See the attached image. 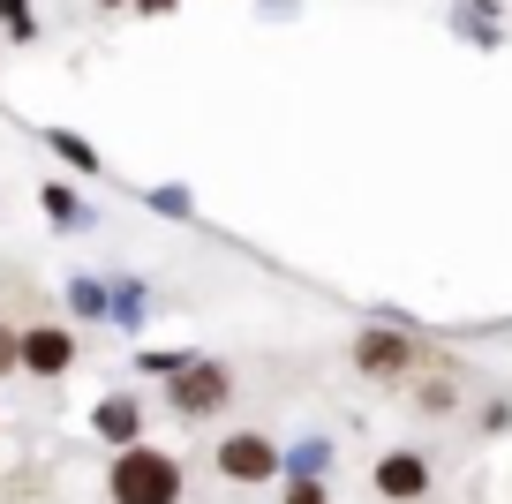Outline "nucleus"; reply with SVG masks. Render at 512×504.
Returning <instances> with one entry per match:
<instances>
[{
    "label": "nucleus",
    "mask_w": 512,
    "mask_h": 504,
    "mask_svg": "<svg viewBox=\"0 0 512 504\" xmlns=\"http://www.w3.org/2000/svg\"><path fill=\"white\" fill-rule=\"evenodd\" d=\"M98 429H106L113 444H128L136 437V407H128V399H106V407H98Z\"/></svg>",
    "instance_id": "7"
},
{
    "label": "nucleus",
    "mask_w": 512,
    "mask_h": 504,
    "mask_svg": "<svg viewBox=\"0 0 512 504\" xmlns=\"http://www.w3.org/2000/svg\"><path fill=\"white\" fill-rule=\"evenodd\" d=\"M226 392H234V384H226L219 362H189V369H181V384H174V407L181 414H204V407H219Z\"/></svg>",
    "instance_id": "4"
},
{
    "label": "nucleus",
    "mask_w": 512,
    "mask_h": 504,
    "mask_svg": "<svg viewBox=\"0 0 512 504\" xmlns=\"http://www.w3.org/2000/svg\"><path fill=\"white\" fill-rule=\"evenodd\" d=\"M0 369H16V331L0 324Z\"/></svg>",
    "instance_id": "10"
},
{
    "label": "nucleus",
    "mask_w": 512,
    "mask_h": 504,
    "mask_svg": "<svg viewBox=\"0 0 512 504\" xmlns=\"http://www.w3.org/2000/svg\"><path fill=\"white\" fill-rule=\"evenodd\" d=\"M113 504H181V467L151 444H128L113 459Z\"/></svg>",
    "instance_id": "1"
},
{
    "label": "nucleus",
    "mask_w": 512,
    "mask_h": 504,
    "mask_svg": "<svg viewBox=\"0 0 512 504\" xmlns=\"http://www.w3.org/2000/svg\"><path fill=\"white\" fill-rule=\"evenodd\" d=\"M0 23H8L16 38H31V0H0Z\"/></svg>",
    "instance_id": "8"
},
{
    "label": "nucleus",
    "mask_w": 512,
    "mask_h": 504,
    "mask_svg": "<svg viewBox=\"0 0 512 504\" xmlns=\"http://www.w3.org/2000/svg\"><path fill=\"white\" fill-rule=\"evenodd\" d=\"M16 362L38 369V377H61V369L76 362V339H68V331H53V324H38L31 339H16Z\"/></svg>",
    "instance_id": "3"
},
{
    "label": "nucleus",
    "mask_w": 512,
    "mask_h": 504,
    "mask_svg": "<svg viewBox=\"0 0 512 504\" xmlns=\"http://www.w3.org/2000/svg\"><path fill=\"white\" fill-rule=\"evenodd\" d=\"M53 151H61L68 166H98V158H91V143H76V136H53Z\"/></svg>",
    "instance_id": "9"
},
{
    "label": "nucleus",
    "mask_w": 512,
    "mask_h": 504,
    "mask_svg": "<svg viewBox=\"0 0 512 504\" xmlns=\"http://www.w3.org/2000/svg\"><path fill=\"white\" fill-rule=\"evenodd\" d=\"M219 467L234 474V482H264V474H279V444L256 437V429H241V437L219 444Z\"/></svg>",
    "instance_id": "2"
},
{
    "label": "nucleus",
    "mask_w": 512,
    "mask_h": 504,
    "mask_svg": "<svg viewBox=\"0 0 512 504\" xmlns=\"http://www.w3.org/2000/svg\"><path fill=\"white\" fill-rule=\"evenodd\" d=\"M144 8H174V0H144Z\"/></svg>",
    "instance_id": "12"
},
{
    "label": "nucleus",
    "mask_w": 512,
    "mask_h": 504,
    "mask_svg": "<svg viewBox=\"0 0 512 504\" xmlns=\"http://www.w3.org/2000/svg\"><path fill=\"white\" fill-rule=\"evenodd\" d=\"M422 482H430V474H422V459H415V452L377 459V489H384V497H422Z\"/></svg>",
    "instance_id": "6"
},
{
    "label": "nucleus",
    "mask_w": 512,
    "mask_h": 504,
    "mask_svg": "<svg viewBox=\"0 0 512 504\" xmlns=\"http://www.w3.org/2000/svg\"><path fill=\"white\" fill-rule=\"evenodd\" d=\"M354 362H362L369 377H400V369H407V339L377 324V331H362V339H354Z\"/></svg>",
    "instance_id": "5"
},
{
    "label": "nucleus",
    "mask_w": 512,
    "mask_h": 504,
    "mask_svg": "<svg viewBox=\"0 0 512 504\" xmlns=\"http://www.w3.org/2000/svg\"><path fill=\"white\" fill-rule=\"evenodd\" d=\"M287 504H324V497H317L309 482H294V497H287Z\"/></svg>",
    "instance_id": "11"
}]
</instances>
